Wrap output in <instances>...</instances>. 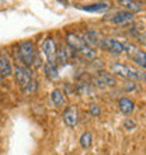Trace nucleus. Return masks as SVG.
Wrapping results in <instances>:
<instances>
[{
    "instance_id": "nucleus-8",
    "label": "nucleus",
    "mask_w": 146,
    "mask_h": 155,
    "mask_svg": "<svg viewBox=\"0 0 146 155\" xmlns=\"http://www.w3.org/2000/svg\"><path fill=\"white\" fill-rule=\"evenodd\" d=\"M100 45H101L103 48L108 49L110 52L115 54V55H119V54L124 52L122 42H119V41H117V40H113V38H104V40H101Z\"/></svg>"
},
{
    "instance_id": "nucleus-14",
    "label": "nucleus",
    "mask_w": 146,
    "mask_h": 155,
    "mask_svg": "<svg viewBox=\"0 0 146 155\" xmlns=\"http://www.w3.org/2000/svg\"><path fill=\"white\" fill-rule=\"evenodd\" d=\"M118 107H119V110H121L122 113L129 114V113H132V111L135 110V103L128 97H121L119 102H118Z\"/></svg>"
},
{
    "instance_id": "nucleus-22",
    "label": "nucleus",
    "mask_w": 146,
    "mask_h": 155,
    "mask_svg": "<svg viewBox=\"0 0 146 155\" xmlns=\"http://www.w3.org/2000/svg\"><path fill=\"white\" fill-rule=\"evenodd\" d=\"M77 92L80 94H89V93H91V90H90V87H89V85L87 83H77Z\"/></svg>"
},
{
    "instance_id": "nucleus-2",
    "label": "nucleus",
    "mask_w": 146,
    "mask_h": 155,
    "mask_svg": "<svg viewBox=\"0 0 146 155\" xmlns=\"http://www.w3.org/2000/svg\"><path fill=\"white\" fill-rule=\"evenodd\" d=\"M114 74H117L118 76L124 78V79H131V81H134V79H145V75L141 74L139 71L134 69V68H131L128 65H124V64H118V62H114L113 65Z\"/></svg>"
},
{
    "instance_id": "nucleus-25",
    "label": "nucleus",
    "mask_w": 146,
    "mask_h": 155,
    "mask_svg": "<svg viewBox=\"0 0 146 155\" xmlns=\"http://www.w3.org/2000/svg\"><path fill=\"white\" fill-rule=\"evenodd\" d=\"M138 40L141 41L143 45H146V31H145V33H142V34H139V35H138Z\"/></svg>"
},
{
    "instance_id": "nucleus-26",
    "label": "nucleus",
    "mask_w": 146,
    "mask_h": 155,
    "mask_svg": "<svg viewBox=\"0 0 146 155\" xmlns=\"http://www.w3.org/2000/svg\"><path fill=\"white\" fill-rule=\"evenodd\" d=\"M128 86H125V89L126 90H134L135 89V83L134 82H129V83H126Z\"/></svg>"
},
{
    "instance_id": "nucleus-24",
    "label": "nucleus",
    "mask_w": 146,
    "mask_h": 155,
    "mask_svg": "<svg viewBox=\"0 0 146 155\" xmlns=\"http://www.w3.org/2000/svg\"><path fill=\"white\" fill-rule=\"evenodd\" d=\"M124 127H125V128H135L136 124H135L132 120H125V121H124Z\"/></svg>"
},
{
    "instance_id": "nucleus-27",
    "label": "nucleus",
    "mask_w": 146,
    "mask_h": 155,
    "mask_svg": "<svg viewBox=\"0 0 146 155\" xmlns=\"http://www.w3.org/2000/svg\"><path fill=\"white\" fill-rule=\"evenodd\" d=\"M2 79H3V76H2V74H0V81H2Z\"/></svg>"
},
{
    "instance_id": "nucleus-7",
    "label": "nucleus",
    "mask_w": 146,
    "mask_h": 155,
    "mask_svg": "<svg viewBox=\"0 0 146 155\" xmlns=\"http://www.w3.org/2000/svg\"><path fill=\"white\" fill-rule=\"evenodd\" d=\"M63 121L68 127H75L79 123V114L75 106H68L63 110Z\"/></svg>"
},
{
    "instance_id": "nucleus-10",
    "label": "nucleus",
    "mask_w": 146,
    "mask_h": 155,
    "mask_svg": "<svg viewBox=\"0 0 146 155\" xmlns=\"http://www.w3.org/2000/svg\"><path fill=\"white\" fill-rule=\"evenodd\" d=\"M96 82L100 83L101 86H115V83H117L115 78H114L111 74L106 72V71H98Z\"/></svg>"
},
{
    "instance_id": "nucleus-5",
    "label": "nucleus",
    "mask_w": 146,
    "mask_h": 155,
    "mask_svg": "<svg viewBox=\"0 0 146 155\" xmlns=\"http://www.w3.org/2000/svg\"><path fill=\"white\" fill-rule=\"evenodd\" d=\"M56 44H55V41L53 38L48 37L45 38L44 42H42V52H44L45 58H46V62L49 64H56Z\"/></svg>"
},
{
    "instance_id": "nucleus-19",
    "label": "nucleus",
    "mask_w": 146,
    "mask_h": 155,
    "mask_svg": "<svg viewBox=\"0 0 146 155\" xmlns=\"http://www.w3.org/2000/svg\"><path fill=\"white\" fill-rule=\"evenodd\" d=\"M93 144V134L90 131H86L80 135V145L83 148H90Z\"/></svg>"
},
{
    "instance_id": "nucleus-18",
    "label": "nucleus",
    "mask_w": 146,
    "mask_h": 155,
    "mask_svg": "<svg viewBox=\"0 0 146 155\" xmlns=\"http://www.w3.org/2000/svg\"><path fill=\"white\" fill-rule=\"evenodd\" d=\"M68 61H69V52H68L65 48L61 47V48L56 51V62L59 65L65 66L66 64H68Z\"/></svg>"
},
{
    "instance_id": "nucleus-4",
    "label": "nucleus",
    "mask_w": 146,
    "mask_h": 155,
    "mask_svg": "<svg viewBox=\"0 0 146 155\" xmlns=\"http://www.w3.org/2000/svg\"><path fill=\"white\" fill-rule=\"evenodd\" d=\"M13 72H14L17 83H18L21 87H25L30 82L33 81V72H31V69H30L28 66L17 65L13 68Z\"/></svg>"
},
{
    "instance_id": "nucleus-21",
    "label": "nucleus",
    "mask_w": 146,
    "mask_h": 155,
    "mask_svg": "<svg viewBox=\"0 0 146 155\" xmlns=\"http://www.w3.org/2000/svg\"><path fill=\"white\" fill-rule=\"evenodd\" d=\"M38 89V82L36 81H31L28 83V85L25 86V87H23V90H24V93H34V92H35V90Z\"/></svg>"
},
{
    "instance_id": "nucleus-23",
    "label": "nucleus",
    "mask_w": 146,
    "mask_h": 155,
    "mask_svg": "<svg viewBox=\"0 0 146 155\" xmlns=\"http://www.w3.org/2000/svg\"><path fill=\"white\" fill-rule=\"evenodd\" d=\"M90 113H91V116H93V117H100V114H101L100 106H98V104H96V103H91V104H90Z\"/></svg>"
},
{
    "instance_id": "nucleus-6",
    "label": "nucleus",
    "mask_w": 146,
    "mask_h": 155,
    "mask_svg": "<svg viewBox=\"0 0 146 155\" xmlns=\"http://www.w3.org/2000/svg\"><path fill=\"white\" fill-rule=\"evenodd\" d=\"M0 74L3 78H8L13 75L11 61L6 51H0Z\"/></svg>"
},
{
    "instance_id": "nucleus-9",
    "label": "nucleus",
    "mask_w": 146,
    "mask_h": 155,
    "mask_svg": "<svg viewBox=\"0 0 146 155\" xmlns=\"http://www.w3.org/2000/svg\"><path fill=\"white\" fill-rule=\"evenodd\" d=\"M111 21L114 24L124 25V24H128V23H132L134 21V16L128 12H118L111 17Z\"/></svg>"
},
{
    "instance_id": "nucleus-20",
    "label": "nucleus",
    "mask_w": 146,
    "mask_h": 155,
    "mask_svg": "<svg viewBox=\"0 0 146 155\" xmlns=\"http://www.w3.org/2000/svg\"><path fill=\"white\" fill-rule=\"evenodd\" d=\"M79 52L84 58H87V59H94V58L97 57V51H94V48H90L89 45H86V44L79 49Z\"/></svg>"
},
{
    "instance_id": "nucleus-16",
    "label": "nucleus",
    "mask_w": 146,
    "mask_h": 155,
    "mask_svg": "<svg viewBox=\"0 0 146 155\" xmlns=\"http://www.w3.org/2000/svg\"><path fill=\"white\" fill-rule=\"evenodd\" d=\"M119 4H122L124 7L126 8V12L128 13H139L142 10V3H139V2H134V0H121Z\"/></svg>"
},
{
    "instance_id": "nucleus-3",
    "label": "nucleus",
    "mask_w": 146,
    "mask_h": 155,
    "mask_svg": "<svg viewBox=\"0 0 146 155\" xmlns=\"http://www.w3.org/2000/svg\"><path fill=\"white\" fill-rule=\"evenodd\" d=\"M122 48L141 68L146 69V52L141 51L136 45L131 44V42H122Z\"/></svg>"
},
{
    "instance_id": "nucleus-11",
    "label": "nucleus",
    "mask_w": 146,
    "mask_h": 155,
    "mask_svg": "<svg viewBox=\"0 0 146 155\" xmlns=\"http://www.w3.org/2000/svg\"><path fill=\"white\" fill-rule=\"evenodd\" d=\"M66 42H68V47L70 49H73V51H79L84 45V41L81 40L79 35H76V34H73V33L66 34Z\"/></svg>"
},
{
    "instance_id": "nucleus-12",
    "label": "nucleus",
    "mask_w": 146,
    "mask_h": 155,
    "mask_svg": "<svg viewBox=\"0 0 146 155\" xmlns=\"http://www.w3.org/2000/svg\"><path fill=\"white\" fill-rule=\"evenodd\" d=\"M81 40L84 41V44L89 45L90 48H94V47L100 45V42H101L98 33H97V31H94V30H89V31L86 33V35L81 38Z\"/></svg>"
},
{
    "instance_id": "nucleus-17",
    "label": "nucleus",
    "mask_w": 146,
    "mask_h": 155,
    "mask_svg": "<svg viewBox=\"0 0 146 155\" xmlns=\"http://www.w3.org/2000/svg\"><path fill=\"white\" fill-rule=\"evenodd\" d=\"M44 69H45V75H46V78H48L49 81H56L58 78H59V71H58L56 64L46 62L44 65Z\"/></svg>"
},
{
    "instance_id": "nucleus-1",
    "label": "nucleus",
    "mask_w": 146,
    "mask_h": 155,
    "mask_svg": "<svg viewBox=\"0 0 146 155\" xmlns=\"http://www.w3.org/2000/svg\"><path fill=\"white\" fill-rule=\"evenodd\" d=\"M18 58L24 64V66H38L41 65V57L40 54L35 51L33 41H23L18 44L17 48Z\"/></svg>"
},
{
    "instance_id": "nucleus-13",
    "label": "nucleus",
    "mask_w": 146,
    "mask_h": 155,
    "mask_svg": "<svg viewBox=\"0 0 146 155\" xmlns=\"http://www.w3.org/2000/svg\"><path fill=\"white\" fill-rule=\"evenodd\" d=\"M51 100L56 107H63L66 104V97L62 89H53L51 92Z\"/></svg>"
},
{
    "instance_id": "nucleus-15",
    "label": "nucleus",
    "mask_w": 146,
    "mask_h": 155,
    "mask_svg": "<svg viewBox=\"0 0 146 155\" xmlns=\"http://www.w3.org/2000/svg\"><path fill=\"white\" fill-rule=\"evenodd\" d=\"M110 4L106 3V2H101V3H94V4H89V6H83L81 10L84 12H89V13H103L108 10Z\"/></svg>"
}]
</instances>
